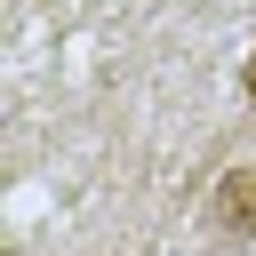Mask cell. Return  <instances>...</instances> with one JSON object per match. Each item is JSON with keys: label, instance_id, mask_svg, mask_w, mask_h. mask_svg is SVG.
I'll return each mask as SVG.
<instances>
[{"label": "cell", "instance_id": "7a4b0ae2", "mask_svg": "<svg viewBox=\"0 0 256 256\" xmlns=\"http://www.w3.org/2000/svg\"><path fill=\"white\" fill-rule=\"evenodd\" d=\"M240 96L256 104V48H248V64H240Z\"/></svg>", "mask_w": 256, "mask_h": 256}, {"label": "cell", "instance_id": "6da1fadb", "mask_svg": "<svg viewBox=\"0 0 256 256\" xmlns=\"http://www.w3.org/2000/svg\"><path fill=\"white\" fill-rule=\"evenodd\" d=\"M208 232L216 240H256V168H224L208 192Z\"/></svg>", "mask_w": 256, "mask_h": 256}]
</instances>
